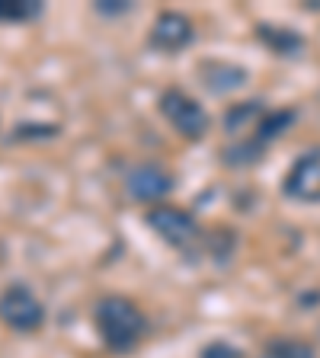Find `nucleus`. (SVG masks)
I'll return each mask as SVG.
<instances>
[{"label":"nucleus","mask_w":320,"mask_h":358,"mask_svg":"<svg viewBox=\"0 0 320 358\" xmlns=\"http://www.w3.org/2000/svg\"><path fill=\"white\" fill-rule=\"evenodd\" d=\"M193 42H195V26L186 13H179V10L157 13L154 26H151V45H154L157 52L176 55L183 48H189Z\"/></svg>","instance_id":"nucleus-6"},{"label":"nucleus","mask_w":320,"mask_h":358,"mask_svg":"<svg viewBox=\"0 0 320 358\" xmlns=\"http://www.w3.org/2000/svg\"><path fill=\"white\" fill-rule=\"evenodd\" d=\"M45 304L36 298V291L22 282H10L0 291V323L13 333H39L45 327Z\"/></svg>","instance_id":"nucleus-3"},{"label":"nucleus","mask_w":320,"mask_h":358,"mask_svg":"<svg viewBox=\"0 0 320 358\" xmlns=\"http://www.w3.org/2000/svg\"><path fill=\"white\" fill-rule=\"evenodd\" d=\"M260 358H317L311 343L295 339V336H276L272 343H266V349L260 352Z\"/></svg>","instance_id":"nucleus-12"},{"label":"nucleus","mask_w":320,"mask_h":358,"mask_svg":"<svg viewBox=\"0 0 320 358\" xmlns=\"http://www.w3.org/2000/svg\"><path fill=\"white\" fill-rule=\"evenodd\" d=\"M148 227L164 240V243L176 246V250H189V246L202 243V227L186 208H176V205H154L144 215Z\"/></svg>","instance_id":"nucleus-4"},{"label":"nucleus","mask_w":320,"mask_h":358,"mask_svg":"<svg viewBox=\"0 0 320 358\" xmlns=\"http://www.w3.org/2000/svg\"><path fill=\"white\" fill-rule=\"evenodd\" d=\"M256 36H260L263 45H269L276 55H282V58H295V55L305 48V38L298 36V32L285 29V26H272V22H263L260 29H256Z\"/></svg>","instance_id":"nucleus-10"},{"label":"nucleus","mask_w":320,"mask_h":358,"mask_svg":"<svg viewBox=\"0 0 320 358\" xmlns=\"http://www.w3.org/2000/svg\"><path fill=\"white\" fill-rule=\"evenodd\" d=\"M39 0H0V22H29L42 16Z\"/></svg>","instance_id":"nucleus-13"},{"label":"nucleus","mask_w":320,"mask_h":358,"mask_svg":"<svg viewBox=\"0 0 320 358\" xmlns=\"http://www.w3.org/2000/svg\"><path fill=\"white\" fill-rule=\"evenodd\" d=\"M199 358H244V355H240V349H234L231 343L218 339V343H209V345H205Z\"/></svg>","instance_id":"nucleus-14"},{"label":"nucleus","mask_w":320,"mask_h":358,"mask_svg":"<svg viewBox=\"0 0 320 358\" xmlns=\"http://www.w3.org/2000/svg\"><path fill=\"white\" fill-rule=\"evenodd\" d=\"M93 327H97L106 349L119 352V355L132 352L148 333V320H144L141 307L125 294H103L93 304Z\"/></svg>","instance_id":"nucleus-1"},{"label":"nucleus","mask_w":320,"mask_h":358,"mask_svg":"<svg viewBox=\"0 0 320 358\" xmlns=\"http://www.w3.org/2000/svg\"><path fill=\"white\" fill-rule=\"evenodd\" d=\"M291 122H295V109H269L250 138H253L260 148H266V144H272L276 138H282V134L288 131Z\"/></svg>","instance_id":"nucleus-11"},{"label":"nucleus","mask_w":320,"mask_h":358,"mask_svg":"<svg viewBox=\"0 0 320 358\" xmlns=\"http://www.w3.org/2000/svg\"><path fill=\"white\" fill-rule=\"evenodd\" d=\"M157 106H160V115L170 122V128L179 138H186V141L205 138L211 119H209V112H205V106L195 96H189L186 90L167 87L164 93H160V99H157Z\"/></svg>","instance_id":"nucleus-2"},{"label":"nucleus","mask_w":320,"mask_h":358,"mask_svg":"<svg viewBox=\"0 0 320 358\" xmlns=\"http://www.w3.org/2000/svg\"><path fill=\"white\" fill-rule=\"evenodd\" d=\"M202 83L211 93H231V90L246 83V71L237 64H228V61H209V64L202 67Z\"/></svg>","instance_id":"nucleus-8"},{"label":"nucleus","mask_w":320,"mask_h":358,"mask_svg":"<svg viewBox=\"0 0 320 358\" xmlns=\"http://www.w3.org/2000/svg\"><path fill=\"white\" fill-rule=\"evenodd\" d=\"M282 192L305 205L320 201V150H307L291 164V170L285 173Z\"/></svg>","instance_id":"nucleus-7"},{"label":"nucleus","mask_w":320,"mask_h":358,"mask_svg":"<svg viewBox=\"0 0 320 358\" xmlns=\"http://www.w3.org/2000/svg\"><path fill=\"white\" fill-rule=\"evenodd\" d=\"M266 115V106L260 99H250V103H237L231 109L224 112V131L231 134V138H240V134H250L256 131V125L263 122Z\"/></svg>","instance_id":"nucleus-9"},{"label":"nucleus","mask_w":320,"mask_h":358,"mask_svg":"<svg viewBox=\"0 0 320 358\" xmlns=\"http://www.w3.org/2000/svg\"><path fill=\"white\" fill-rule=\"evenodd\" d=\"M93 10H97V13H103V16H122V13H128V10H132V3H128V0H97V3H93Z\"/></svg>","instance_id":"nucleus-15"},{"label":"nucleus","mask_w":320,"mask_h":358,"mask_svg":"<svg viewBox=\"0 0 320 358\" xmlns=\"http://www.w3.org/2000/svg\"><path fill=\"white\" fill-rule=\"evenodd\" d=\"M125 192L138 205H154V201L167 199L173 192V173L164 164H154V160L134 164L125 173Z\"/></svg>","instance_id":"nucleus-5"}]
</instances>
